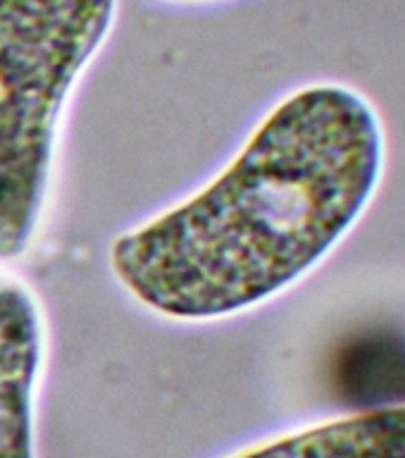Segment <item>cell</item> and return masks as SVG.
<instances>
[{"mask_svg":"<svg viewBox=\"0 0 405 458\" xmlns=\"http://www.w3.org/2000/svg\"><path fill=\"white\" fill-rule=\"evenodd\" d=\"M384 165V124L363 93L336 81L293 89L207 182L114 236L110 277L177 325L250 313L343 242Z\"/></svg>","mask_w":405,"mask_h":458,"instance_id":"1","label":"cell"},{"mask_svg":"<svg viewBox=\"0 0 405 458\" xmlns=\"http://www.w3.org/2000/svg\"><path fill=\"white\" fill-rule=\"evenodd\" d=\"M46 356L41 299L0 263V458H36V399Z\"/></svg>","mask_w":405,"mask_h":458,"instance_id":"3","label":"cell"},{"mask_svg":"<svg viewBox=\"0 0 405 458\" xmlns=\"http://www.w3.org/2000/svg\"><path fill=\"white\" fill-rule=\"evenodd\" d=\"M227 458H405V401L291 429Z\"/></svg>","mask_w":405,"mask_h":458,"instance_id":"4","label":"cell"},{"mask_svg":"<svg viewBox=\"0 0 405 458\" xmlns=\"http://www.w3.org/2000/svg\"><path fill=\"white\" fill-rule=\"evenodd\" d=\"M120 0H0V263L27 256L48 206L72 93Z\"/></svg>","mask_w":405,"mask_h":458,"instance_id":"2","label":"cell"},{"mask_svg":"<svg viewBox=\"0 0 405 458\" xmlns=\"http://www.w3.org/2000/svg\"><path fill=\"white\" fill-rule=\"evenodd\" d=\"M163 3H177V5H210V3H224V0H163Z\"/></svg>","mask_w":405,"mask_h":458,"instance_id":"5","label":"cell"}]
</instances>
